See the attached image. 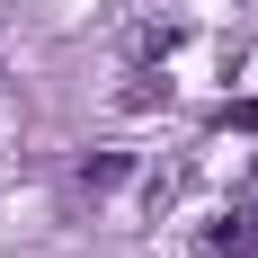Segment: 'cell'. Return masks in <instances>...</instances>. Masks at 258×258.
I'll list each match as a JSON object with an SVG mask.
<instances>
[{"label": "cell", "mask_w": 258, "mask_h": 258, "mask_svg": "<svg viewBox=\"0 0 258 258\" xmlns=\"http://www.w3.org/2000/svg\"><path fill=\"white\" fill-rule=\"evenodd\" d=\"M205 249H214V258H258V205H240V214H223V223L205 232Z\"/></svg>", "instance_id": "6da1fadb"}]
</instances>
